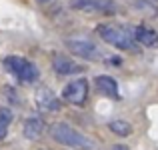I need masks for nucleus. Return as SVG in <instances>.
<instances>
[{"label": "nucleus", "mask_w": 158, "mask_h": 150, "mask_svg": "<svg viewBox=\"0 0 158 150\" xmlns=\"http://www.w3.org/2000/svg\"><path fill=\"white\" fill-rule=\"evenodd\" d=\"M48 132H50V136L56 140L58 144H62V146H68V148L92 150L94 146H96V142H94L92 138H88L86 134L74 130V128L70 126V124H66V122H54L52 126L48 128Z\"/></svg>", "instance_id": "f257e3e1"}, {"label": "nucleus", "mask_w": 158, "mask_h": 150, "mask_svg": "<svg viewBox=\"0 0 158 150\" xmlns=\"http://www.w3.org/2000/svg\"><path fill=\"white\" fill-rule=\"evenodd\" d=\"M96 32L106 44H110V46L118 50H126V52H136L138 50V42L132 36V30H126L124 26L104 22V24H98Z\"/></svg>", "instance_id": "f03ea898"}, {"label": "nucleus", "mask_w": 158, "mask_h": 150, "mask_svg": "<svg viewBox=\"0 0 158 150\" xmlns=\"http://www.w3.org/2000/svg\"><path fill=\"white\" fill-rule=\"evenodd\" d=\"M4 68L14 78H18L20 82H24V84H32V82H36L38 76H40V70L34 62L26 60L24 56H16V54L4 58Z\"/></svg>", "instance_id": "7ed1b4c3"}, {"label": "nucleus", "mask_w": 158, "mask_h": 150, "mask_svg": "<svg viewBox=\"0 0 158 150\" xmlns=\"http://www.w3.org/2000/svg\"><path fill=\"white\" fill-rule=\"evenodd\" d=\"M66 48H68L74 56L84 58V60H90V62L102 60L100 48H98L94 42L86 40V38H68V40H66Z\"/></svg>", "instance_id": "20e7f679"}, {"label": "nucleus", "mask_w": 158, "mask_h": 150, "mask_svg": "<svg viewBox=\"0 0 158 150\" xmlns=\"http://www.w3.org/2000/svg\"><path fill=\"white\" fill-rule=\"evenodd\" d=\"M70 8L86 14H114L118 6L114 0H70Z\"/></svg>", "instance_id": "39448f33"}, {"label": "nucleus", "mask_w": 158, "mask_h": 150, "mask_svg": "<svg viewBox=\"0 0 158 150\" xmlns=\"http://www.w3.org/2000/svg\"><path fill=\"white\" fill-rule=\"evenodd\" d=\"M86 98H88V80L86 78H76L62 88V100L72 106H82Z\"/></svg>", "instance_id": "423d86ee"}, {"label": "nucleus", "mask_w": 158, "mask_h": 150, "mask_svg": "<svg viewBox=\"0 0 158 150\" xmlns=\"http://www.w3.org/2000/svg\"><path fill=\"white\" fill-rule=\"evenodd\" d=\"M34 102H36V106H38V110H42V112H58L60 106H62L60 98H58L48 86H40V88L36 90Z\"/></svg>", "instance_id": "0eeeda50"}, {"label": "nucleus", "mask_w": 158, "mask_h": 150, "mask_svg": "<svg viewBox=\"0 0 158 150\" xmlns=\"http://www.w3.org/2000/svg\"><path fill=\"white\" fill-rule=\"evenodd\" d=\"M52 68L58 76H70V74L84 72V66L74 62L72 58L64 56V54H54L52 56Z\"/></svg>", "instance_id": "6e6552de"}, {"label": "nucleus", "mask_w": 158, "mask_h": 150, "mask_svg": "<svg viewBox=\"0 0 158 150\" xmlns=\"http://www.w3.org/2000/svg\"><path fill=\"white\" fill-rule=\"evenodd\" d=\"M132 36H134V40L138 44H142V46H146V48H158V32L152 30V28H148V26H136V28H132Z\"/></svg>", "instance_id": "1a4fd4ad"}, {"label": "nucleus", "mask_w": 158, "mask_h": 150, "mask_svg": "<svg viewBox=\"0 0 158 150\" xmlns=\"http://www.w3.org/2000/svg\"><path fill=\"white\" fill-rule=\"evenodd\" d=\"M44 128H46V124H44V120L40 118V116H30V118L24 120L22 124V134L26 136L28 140H36L42 136Z\"/></svg>", "instance_id": "9d476101"}, {"label": "nucleus", "mask_w": 158, "mask_h": 150, "mask_svg": "<svg viewBox=\"0 0 158 150\" xmlns=\"http://www.w3.org/2000/svg\"><path fill=\"white\" fill-rule=\"evenodd\" d=\"M94 84H96V88H98V92L100 94H104V96L108 98H114V100H118V84H116V80L112 76H106V74H100V76H96L94 78Z\"/></svg>", "instance_id": "9b49d317"}, {"label": "nucleus", "mask_w": 158, "mask_h": 150, "mask_svg": "<svg viewBox=\"0 0 158 150\" xmlns=\"http://www.w3.org/2000/svg\"><path fill=\"white\" fill-rule=\"evenodd\" d=\"M108 128H110L112 134L120 136V138H126V136L132 134V124L126 122V120H112V122H108Z\"/></svg>", "instance_id": "f8f14e48"}, {"label": "nucleus", "mask_w": 158, "mask_h": 150, "mask_svg": "<svg viewBox=\"0 0 158 150\" xmlns=\"http://www.w3.org/2000/svg\"><path fill=\"white\" fill-rule=\"evenodd\" d=\"M12 118H14V112H12L10 108L0 106V140L6 138V134H8V126H10Z\"/></svg>", "instance_id": "ddd939ff"}, {"label": "nucleus", "mask_w": 158, "mask_h": 150, "mask_svg": "<svg viewBox=\"0 0 158 150\" xmlns=\"http://www.w3.org/2000/svg\"><path fill=\"white\" fill-rule=\"evenodd\" d=\"M108 150H128V146H126V144H116V146H112Z\"/></svg>", "instance_id": "4468645a"}, {"label": "nucleus", "mask_w": 158, "mask_h": 150, "mask_svg": "<svg viewBox=\"0 0 158 150\" xmlns=\"http://www.w3.org/2000/svg\"><path fill=\"white\" fill-rule=\"evenodd\" d=\"M38 2H40V4H44V2H50V0H38Z\"/></svg>", "instance_id": "2eb2a0df"}]
</instances>
